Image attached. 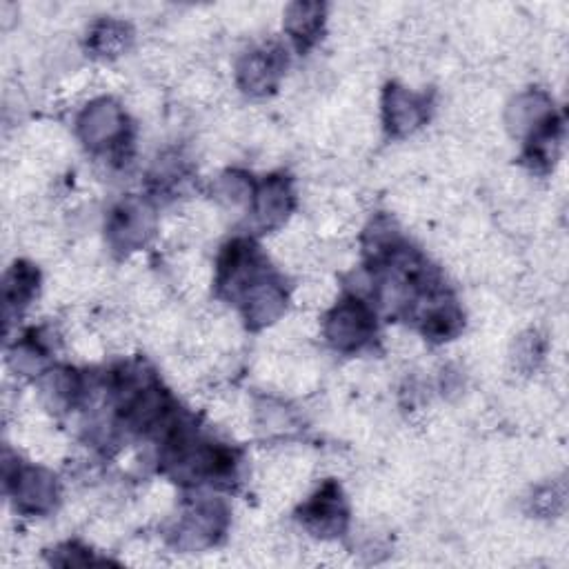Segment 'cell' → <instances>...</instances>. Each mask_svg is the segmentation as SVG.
Returning a JSON list of instances; mask_svg holds the SVG:
<instances>
[{
  "label": "cell",
  "mask_w": 569,
  "mask_h": 569,
  "mask_svg": "<svg viewBox=\"0 0 569 569\" xmlns=\"http://www.w3.org/2000/svg\"><path fill=\"white\" fill-rule=\"evenodd\" d=\"M369 314L363 305H341L336 309V314L332 316V321L327 325V334L332 341L343 347H358L361 345L367 334H369Z\"/></svg>",
  "instance_id": "cell-1"
},
{
  "label": "cell",
  "mask_w": 569,
  "mask_h": 569,
  "mask_svg": "<svg viewBox=\"0 0 569 569\" xmlns=\"http://www.w3.org/2000/svg\"><path fill=\"white\" fill-rule=\"evenodd\" d=\"M85 138L94 143H107L121 129V114L114 105H96L85 116Z\"/></svg>",
  "instance_id": "cell-3"
},
{
  "label": "cell",
  "mask_w": 569,
  "mask_h": 569,
  "mask_svg": "<svg viewBox=\"0 0 569 569\" xmlns=\"http://www.w3.org/2000/svg\"><path fill=\"white\" fill-rule=\"evenodd\" d=\"M318 25V7L314 5H296L289 14V27L296 38H312L309 34L316 32Z\"/></svg>",
  "instance_id": "cell-4"
},
{
  "label": "cell",
  "mask_w": 569,
  "mask_h": 569,
  "mask_svg": "<svg viewBox=\"0 0 569 569\" xmlns=\"http://www.w3.org/2000/svg\"><path fill=\"white\" fill-rule=\"evenodd\" d=\"M305 521L309 529L316 534H336L343 527L345 512L341 505V496L336 494L334 487H327L325 492L318 494L305 509Z\"/></svg>",
  "instance_id": "cell-2"
}]
</instances>
